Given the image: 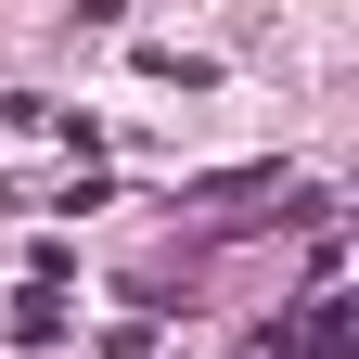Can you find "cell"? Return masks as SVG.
Listing matches in <instances>:
<instances>
[{
  "label": "cell",
  "instance_id": "cell-1",
  "mask_svg": "<svg viewBox=\"0 0 359 359\" xmlns=\"http://www.w3.org/2000/svg\"><path fill=\"white\" fill-rule=\"evenodd\" d=\"M13 334H26V346H52V334H65V308H52V283H26V295H13Z\"/></svg>",
  "mask_w": 359,
  "mask_h": 359
}]
</instances>
